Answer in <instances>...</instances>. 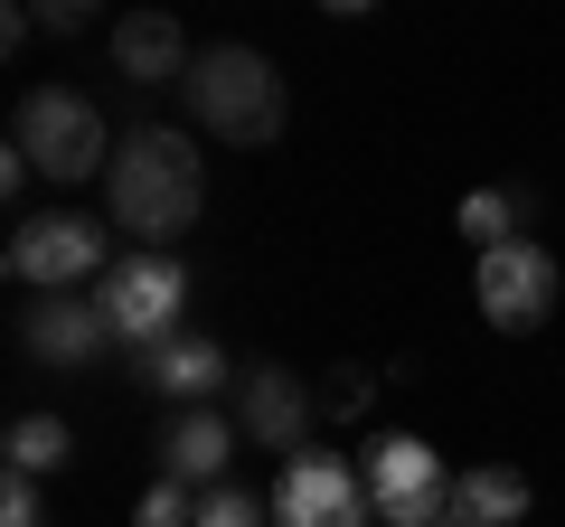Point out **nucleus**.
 <instances>
[{
    "label": "nucleus",
    "mask_w": 565,
    "mask_h": 527,
    "mask_svg": "<svg viewBox=\"0 0 565 527\" xmlns=\"http://www.w3.org/2000/svg\"><path fill=\"white\" fill-rule=\"evenodd\" d=\"M104 198H114V226L141 236V255H170L189 226L207 217V161L180 122H132L114 142V170H104Z\"/></svg>",
    "instance_id": "obj_1"
},
{
    "label": "nucleus",
    "mask_w": 565,
    "mask_h": 527,
    "mask_svg": "<svg viewBox=\"0 0 565 527\" xmlns=\"http://www.w3.org/2000/svg\"><path fill=\"white\" fill-rule=\"evenodd\" d=\"M189 122L199 132H217V142H236V151H264V142H282V114H292V95H282V76H274V57L264 47H199V66H189Z\"/></svg>",
    "instance_id": "obj_2"
},
{
    "label": "nucleus",
    "mask_w": 565,
    "mask_h": 527,
    "mask_svg": "<svg viewBox=\"0 0 565 527\" xmlns=\"http://www.w3.org/2000/svg\"><path fill=\"white\" fill-rule=\"evenodd\" d=\"M10 151H29V170L57 180V189L114 170V132H104V114H95L85 95H66V85L20 95V114H10Z\"/></svg>",
    "instance_id": "obj_3"
},
{
    "label": "nucleus",
    "mask_w": 565,
    "mask_h": 527,
    "mask_svg": "<svg viewBox=\"0 0 565 527\" xmlns=\"http://www.w3.org/2000/svg\"><path fill=\"white\" fill-rule=\"evenodd\" d=\"M0 273L20 292H76V283H104L114 273V236H104L95 217H20L10 226V255H0Z\"/></svg>",
    "instance_id": "obj_4"
},
{
    "label": "nucleus",
    "mask_w": 565,
    "mask_h": 527,
    "mask_svg": "<svg viewBox=\"0 0 565 527\" xmlns=\"http://www.w3.org/2000/svg\"><path fill=\"white\" fill-rule=\"evenodd\" d=\"M95 302H104V321H114V340L151 358L161 340H180V311H189V264H180V255H122L114 273L95 283Z\"/></svg>",
    "instance_id": "obj_5"
},
{
    "label": "nucleus",
    "mask_w": 565,
    "mask_h": 527,
    "mask_svg": "<svg viewBox=\"0 0 565 527\" xmlns=\"http://www.w3.org/2000/svg\"><path fill=\"white\" fill-rule=\"evenodd\" d=\"M367 499H377V527H444L452 518V471L424 433H386L367 452Z\"/></svg>",
    "instance_id": "obj_6"
},
{
    "label": "nucleus",
    "mask_w": 565,
    "mask_h": 527,
    "mask_svg": "<svg viewBox=\"0 0 565 527\" xmlns=\"http://www.w3.org/2000/svg\"><path fill=\"white\" fill-rule=\"evenodd\" d=\"M471 292H481V321L490 330L527 340V330H546V311H556V255H546L537 236H519V245H500V255H481Z\"/></svg>",
    "instance_id": "obj_7"
},
{
    "label": "nucleus",
    "mask_w": 565,
    "mask_h": 527,
    "mask_svg": "<svg viewBox=\"0 0 565 527\" xmlns=\"http://www.w3.org/2000/svg\"><path fill=\"white\" fill-rule=\"evenodd\" d=\"M274 518L282 527H377V499H367V471H349L340 452H292Z\"/></svg>",
    "instance_id": "obj_8"
},
{
    "label": "nucleus",
    "mask_w": 565,
    "mask_h": 527,
    "mask_svg": "<svg viewBox=\"0 0 565 527\" xmlns=\"http://www.w3.org/2000/svg\"><path fill=\"white\" fill-rule=\"evenodd\" d=\"M311 415H321V396H311V386L292 377L282 358H264V367H245V377H236V433H245V443H264V452H302Z\"/></svg>",
    "instance_id": "obj_9"
},
{
    "label": "nucleus",
    "mask_w": 565,
    "mask_h": 527,
    "mask_svg": "<svg viewBox=\"0 0 565 527\" xmlns=\"http://www.w3.org/2000/svg\"><path fill=\"white\" fill-rule=\"evenodd\" d=\"M20 348L47 367H85L114 348V321H104V302H76V292H39V302H20Z\"/></svg>",
    "instance_id": "obj_10"
},
{
    "label": "nucleus",
    "mask_w": 565,
    "mask_h": 527,
    "mask_svg": "<svg viewBox=\"0 0 565 527\" xmlns=\"http://www.w3.org/2000/svg\"><path fill=\"white\" fill-rule=\"evenodd\" d=\"M226 462H236V415H217V406H189L180 424L161 433V481L199 490V499L226 481Z\"/></svg>",
    "instance_id": "obj_11"
},
{
    "label": "nucleus",
    "mask_w": 565,
    "mask_h": 527,
    "mask_svg": "<svg viewBox=\"0 0 565 527\" xmlns=\"http://www.w3.org/2000/svg\"><path fill=\"white\" fill-rule=\"evenodd\" d=\"M114 66L132 85H189L199 47H189V29L170 10H132V20H114Z\"/></svg>",
    "instance_id": "obj_12"
},
{
    "label": "nucleus",
    "mask_w": 565,
    "mask_h": 527,
    "mask_svg": "<svg viewBox=\"0 0 565 527\" xmlns=\"http://www.w3.org/2000/svg\"><path fill=\"white\" fill-rule=\"evenodd\" d=\"M141 377H151V386L170 396V406L189 415V406H207L217 386H236L245 367H226V348H217V340H199V330H180V340H161L151 358H141Z\"/></svg>",
    "instance_id": "obj_13"
},
{
    "label": "nucleus",
    "mask_w": 565,
    "mask_h": 527,
    "mask_svg": "<svg viewBox=\"0 0 565 527\" xmlns=\"http://www.w3.org/2000/svg\"><path fill=\"white\" fill-rule=\"evenodd\" d=\"M527 471H509V462H471V471H452V518L462 527H519L527 518Z\"/></svg>",
    "instance_id": "obj_14"
},
{
    "label": "nucleus",
    "mask_w": 565,
    "mask_h": 527,
    "mask_svg": "<svg viewBox=\"0 0 565 527\" xmlns=\"http://www.w3.org/2000/svg\"><path fill=\"white\" fill-rule=\"evenodd\" d=\"M0 452H10V471H20V481H47V471H66V452H76V433H66L57 415H20Z\"/></svg>",
    "instance_id": "obj_15"
},
{
    "label": "nucleus",
    "mask_w": 565,
    "mask_h": 527,
    "mask_svg": "<svg viewBox=\"0 0 565 527\" xmlns=\"http://www.w3.org/2000/svg\"><path fill=\"white\" fill-rule=\"evenodd\" d=\"M519 217H527V198H509V189H471V198H462V236L481 245V255L519 245Z\"/></svg>",
    "instance_id": "obj_16"
},
{
    "label": "nucleus",
    "mask_w": 565,
    "mask_h": 527,
    "mask_svg": "<svg viewBox=\"0 0 565 527\" xmlns=\"http://www.w3.org/2000/svg\"><path fill=\"white\" fill-rule=\"evenodd\" d=\"M132 527H199V490L151 481V490H141V518H132Z\"/></svg>",
    "instance_id": "obj_17"
},
{
    "label": "nucleus",
    "mask_w": 565,
    "mask_h": 527,
    "mask_svg": "<svg viewBox=\"0 0 565 527\" xmlns=\"http://www.w3.org/2000/svg\"><path fill=\"white\" fill-rule=\"evenodd\" d=\"M199 527H264V499H255V490H236V481H217L199 499Z\"/></svg>",
    "instance_id": "obj_18"
},
{
    "label": "nucleus",
    "mask_w": 565,
    "mask_h": 527,
    "mask_svg": "<svg viewBox=\"0 0 565 527\" xmlns=\"http://www.w3.org/2000/svg\"><path fill=\"white\" fill-rule=\"evenodd\" d=\"M367 406H377V377H367V367H330L321 415H367Z\"/></svg>",
    "instance_id": "obj_19"
},
{
    "label": "nucleus",
    "mask_w": 565,
    "mask_h": 527,
    "mask_svg": "<svg viewBox=\"0 0 565 527\" xmlns=\"http://www.w3.org/2000/svg\"><path fill=\"white\" fill-rule=\"evenodd\" d=\"M0 527H47V499H39V481H0Z\"/></svg>",
    "instance_id": "obj_20"
},
{
    "label": "nucleus",
    "mask_w": 565,
    "mask_h": 527,
    "mask_svg": "<svg viewBox=\"0 0 565 527\" xmlns=\"http://www.w3.org/2000/svg\"><path fill=\"white\" fill-rule=\"evenodd\" d=\"M39 20H47V29H57V39H76V29H95V10H85V0H47Z\"/></svg>",
    "instance_id": "obj_21"
},
{
    "label": "nucleus",
    "mask_w": 565,
    "mask_h": 527,
    "mask_svg": "<svg viewBox=\"0 0 565 527\" xmlns=\"http://www.w3.org/2000/svg\"><path fill=\"white\" fill-rule=\"evenodd\" d=\"M444 527H462V518H444Z\"/></svg>",
    "instance_id": "obj_22"
}]
</instances>
